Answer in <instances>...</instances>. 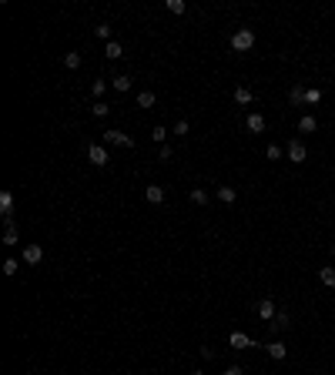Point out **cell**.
<instances>
[{
    "label": "cell",
    "instance_id": "obj_1",
    "mask_svg": "<svg viewBox=\"0 0 335 375\" xmlns=\"http://www.w3.org/2000/svg\"><path fill=\"white\" fill-rule=\"evenodd\" d=\"M251 47H255V30H251V27H238V30L231 34V51L245 54V51H251Z\"/></svg>",
    "mask_w": 335,
    "mask_h": 375
},
{
    "label": "cell",
    "instance_id": "obj_2",
    "mask_svg": "<svg viewBox=\"0 0 335 375\" xmlns=\"http://www.w3.org/2000/svg\"><path fill=\"white\" fill-rule=\"evenodd\" d=\"M87 161H91L94 168H104L111 158H108V148L104 144H87Z\"/></svg>",
    "mask_w": 335,
    "mask_h": 375
},
{
    "label": "cell",
    "instance_id": "obj_3",
    "mask_svg": "<svg viewBox=\"0 0 335 375\" xmlns=\"http://www.w3.org/2000/svg\"><path fill=\"white\" fill-rule=\"evenodd\" d=\"M285 154H288V161H292V164H302V161L308 158V148H305L302 141H288V148H285Z\"/></svg>",
    "mask_w": 335,
    "mask_h": 375
},
{
    "label": "cell",
    "instance_id": "obj_4",
    "mask_svg": "<svg viewBox=\"0 0 335 375\" xmlns=\"http://www.w3.org/2000/svg\"><path fill=\"white\" fill-rule=\"evenodd\" d=\"M104 144H121V148H134V137L131 134H124V131H104Z\"/></svg>",
    "mask_w": 335,
    "mask_h": 375
},
{
    "label": "cell",
    "instance_id": "obj_5",
    "mask_svg": "<svg viewBox=\"0 0 335 375\" xmlns=\"http://www.w3.org/2000/svg\"><path fill=\"white\" fill-rule=\"evenodd\" d=\"M0 214H3V221L10 225V214H14V191H0Z\"/></svg>",
    "mask_w": 335,
    "mask_h": 375
},
{
    "label": "cell",
    "instance_id": "obj_6",
    "mask_svg": "<svg viewBox=\"0 0 335 375\" xmlns=\"http://www.w3.org/2000/svg\"><path fill=\"white\" fill-rule=\"evenodd\" d=\"M265 352L275 358V362H281V358H288V345H285L281 338H275V342H268V345H265Z\"/></svg>",
    "mask_w": 335,
    "mask_h": 375
},
{
    "label": "cell",
    "instance_id": "obj_7",
    "mask_svg": "<svg viewBox=\"0 0 335 375\" xmlns=\"http://www.w3.org/2000/svg\"><path fill=\"white\" fill-rule=\"evenodd\" d=\"M228 345H231V348H258L245 332H231V335H228Z\"/></svg>",
    "mask_w": 335,
    "mask_h": 375
},
{
    "label": "cell",
    "instance_id": "obj_8",
    "mask_svg": "<svg viewBox=\"0 0 335 375\" xmlns=\"http://www.w3.org/2000/svg\"><path fill=\"white\" fill-rule=\"evenodd\" d=\"M255 312H258L261 321H272V319H275V301H272V298H261L258 305H255Z\"/></svg>",
    "mask_w": 335,
    "mask_h": 375
},
{
    "label": "cell",
    "instance_id": "obj_9",
    "mask_svg": "<svg viewBox=\"0 0 335 375\" xmlns=\"http://www.w3.org/2000/svg\"><path fill=\"white\" fill-rule=\"evenodd\" d=\"M245 128H248L251 134H261V131H265V117H261L258 111H251L248 117H245Z\"/></svg>",
    "mask_w": 335,
    "mask_h": 375
},
{
    "label": "cell",
    "instance_id": "obj_10",
    "mask_svg": "<svg viewBox=\"0 0 335 375\" xmlns=\"http://www.w3.org/2000/svg\"><path fill=\"white\" fill-rule=\"evenodd\" d=\"M40 258H44V248H40V244H27V248H24V262L27 265H37Z\"/></svg>",
    "mask_w": 335,
    "mask_h": 375
},
{
    "label": "cell",
    "instance_id": "obj_11",
    "mask_svg": "<svg viewBox=\"0 0 335 375\" xmlns=\"http://www.w3.org/2000/svg\"><path fill=\"white\" fill-rule=\"evenodd\" d=\"M144 198H148L151 205H161V201H165V188L161 185H148L144 188Z\"/></svg>",
    "mask_w": 335,
    "mask_h": 375
},
{
    "label": "cell",
    "instance_id": "obj_12",
    "mask_svg": "<svg viewBox=\"0 0 335 375\" xmlns=\"http://www.w3.org/2000/svg\"><path fill=\"white\" fill-rule=\"evenodd\" d=\"M131 84H134V80H131L128 74H117V77L111 80V87H114L117 94H128V91H131Z\"/></svg>",
    "mask_w": 335,
    "mask_h": 375
},
{
    "label": "cell",
    "instance_id": "obj_13",
    "mask_svg": "<svg viewBox=\"0 0 335 375\" xmlns=\"http://www.w3.org/2000/svg\"><path fill=\"white\" fill-rule=\"evenodd\" d=\"M251 97H255V94H251V87H245V84H238V87H235V104H251Z\"/></svg>",
    "mask_w": 335,
    "mask_h": 375
},
{
    "label": "cell",
    "instance_id": "obj_14",
    "mask_svg": "<svg viewBox=\"0 0 335 375\" xmlns=\"http://www.w3.org/2000/svg\"><path fill=\"white\" fill-rule=\"evenodd\" d=\"M292 321H288V312H275V319H272V332H285Z\"/></svg>",
    "mask_w": 335,
    "mask_h": 375
},
{
    "label": "cell",
    "instance_id": "obj_15",
    "mask_svg": "<svg viewBox=\"0 0 335 375\" xmlns=\"http://www.w3.org/2000/svg\"><path fill=\"white\" fill-rule=\"evenodd\" d=\"M318 128V121H315V114H305V117H302V121H298V131L302 134H312Z\"/></svg>",
    "mask_w": 335,
    "mask_h": 375
},
{
    "label": "cell",
    "instance_id": "obj_16",
    "mask_svg": "<svg viewBox=\"0 0 335 375\" xmlns=\"http://www.w3.org/2000/svg\"><path fill=\"white\" fill-rule=\"evenodd\" d=\"M104 54L111 57V60H117V57H124V47H121L117 40H108V44H104Z\"/></svg>",
    "mask_w": 335,
    "mask_h": 375
},
{
    "label": "cell",
    "instance_id": "obj_17",
    "mask_svg": "<svg viewBox=\"0 0 335 375\" xmlns=\"http://www.w3.org/2000/svg\"><path fill=\"white\" fill-rule=\"evenodd\" d=\"M218 198H222L224 205H235V198H238V191H235V188H228V185H222V188H218Z\"/></svg>",
    "mask_w": 335,
    "mask_h": 375
},
{
    "label": "cell",
    "instance_id": "obj_18",
    "mask_svg": "<svg viewBox=\"0 0 335 375\" xmlns=\"http://www.w3.org/2000/svg\"><path fill=\"white\" fill-rule=\"evenodd\" d=\"M318 281L329 285V288H335V268H318Z\"/></svg>",
    "mask_w": 335,
    "mask_h": 375
},
{
    "label": "cell",
    "instance_id": "obj_19",
    "mask_svg": "<svg viewBox=\"0 0 335 375\" xmlns=\"http://www.w3.org/2000/svg\"><path fill=\"white\" fill-rule=\"evenodd\" d=\"M138 107H154V91H141L138 94Z\"/></svg>",
    "mask_w": 335,
    "mask_h": 375
},
{
    "label": "cell",
    "instance_id": "obj_20",
    "mask_svg": "<svg viewBox=\"0 0 335 375\" xmlns=\"http://www.w3.org/2000/svg\"><path fill=\"white\" fill-rule=\"evenodd\" d=\"M288 97H292V104H305V87H302V84H295V87L288 91Z\"/></svg>",
    "mask_w": 335,
    "mask_h": 375
},
{
    "label": "cell",
    "instance_id": "obj_21",
    "mask_svg": "<svg viewBox=\"0 0 335 375\" xmlns=\"http://www.w3.org/2000/svg\"><path fill=\"white\" fill-rule=\"evenodd\" d=\"M94 37L97 40H111V24H97V27H94Z\"/></svg>",
    "mask_w": 335,
    "mask_h": 375
},
{
    "label": "cell",
    "instance_id": "obj_22",
    "mask_svg": "<svg viewBox=\"0 0 335 375\" xmlns=\"http://www.w3.org/2000/svg\"><path fill=\"white\" fill-rule=\"evenodd\" d=\"M191 201L195 205H208V191L205 188H191Z\"/></svg>",
    "mask_w": 335,
    "mask_h": 375
},
{
    "label": "cell",
    "instance_id": "obj_23",
    "mask_svg": "<svg viewBox=\"0 0 335 375\" xmlns=\"http://www.w3.org/2000/svg\"><path fill=\"white\" fill-rule=\"evenodd\" d=\"M3 244H7V248L17 244V228H14V225H7V231H3Z\"/></svg>",
    "mask_w": 335,
    "mask_h": 375
},
{
    "label": "cell",
    "instance_id": "obj_24",
    "mask_svg": "<svg viewBox=\"0 0 335 375\" xmlns=\"http://www.w3.org/2000/svg\"><path fill=\"white\" fill-rule=\"evenodd\" d=\"M168 10L181 17V14H185V10H188V3H185V0H168Z\"/></svg>",
    "mask_w": 335,
    "mask_h": 375
},
{
    "label": "cell",
    "instance_id": "obj_25",
    "mask_svg": "<svg viewBox=\"0 0 335 375\" xmlns=\"http://www.w3.org/2000/svg\"><path fill=\"white\" fill-rule=\"evenodd\" d=\"M265 158H268V161H279V158H285V151H281L279 144H268V151H265Z\"/></svg>",
    "mask_w": 335,
    "mask_h": 375
},
{
    "label": "cell",
    "instance_id": "obj_26",
    "mask_svg": "<svg viewBox=\"0 0 335 375\" xmlns=\"http://www.w3.org/2000/svg\"><path fill=\"white\" fill-rule=\"evenodd\" d=\"M91 114H94V117H108V114H111V107H108L104 101H97V104L91 107Z\"/></svg>",
    "mask_w": 335,
    "mask_h": 375
},
{
    "label": "cell",
    "instance_id": "obj_27",
    "mask_svg": "<svg viewBox=\"0 0 335 375\" xmlns=\"http://www.w3.org/2000/svg\"><path fill=\"white\" fill-rule=\"evenodd\" d=\"M64 67L77 71V67H81V54H64Z\"/></svg>",
    "mask_w": 335,
    "mask_h": 375
},
{
    "label": "cell",
    "instance_id": "obj_28",
    "mask_svg": "<svg viewBox=\"0 0 335 375\" xmlns=\"http://www.w3.org/2000/svg\"><path fill=\"white\" fill-rule=\"evenodd\" d=\"M318 101H322V91H318V87H308V91H305V104H318Z\"/></svg>",
    "mask_w": 335,
    "mask_h": 375
},
{
    "label": "cell",
    "instance_id": "obj_29",
    "mask_svg": "<svg viewBox=\"0 0 335 375\" xmlns=\"http://www.w3.org/2000/svg\"><path fill=\"white\" fill-rule=\"evenodd\" d=\"M91 91H94V97H104V91H108V80H94Z\"/></svg>",
    "mask_w": 335,
    "mask_h": 375
},
{
    "label": "cell",
    "instance_id": "obj_30",
    "mask_svg": "<svg viewBox=\"0 0 335 375\" xmlns=\"http://www.w3.org/2000/svg\"><path fill=\"white\" fill-rule=\"evenodd\" d=\"M17 258H7V262H3V275H17Z\"/></svg>",
    "mask_w": 335,
    "mask_h": 375
},
{
    "label": "cell",
    "instance_id": "obj_31",
    "mask_svg": "<svg viewBox=\"0 0 335 375\" xmlns=\"http://www.w3.org/2000/svg\"><path fill=\"white\" fill-rule=\"evenodd\" d=\"M188 131H191V124H188V121H178V124H174V134H178V137H185Z\"/></svg>",
    "mask_w": 335,
    "mask_h": 375
},
{
    "label": "cell",
    "instance_id": "obj_32",
    "mask_svg": "<svg viewBox=\"0 0 335 375\" xmlns=\"http://www.w3.org/2000/svg\"><path fill=\"white\" fill-rule=\"evenodd\" d=\"M151 137H154V141H158V144H165V137H168V131H165V128H154V131H151Z\"/></svg>",
    "mask_w": 335,
    "mask_h": 375
},
{
    "label": "cell",
    "instance_id": "obj_33",
    "mask_svg": "<svg viewBox=\"0 0 335 375\" xmlns=\"http://www.w3.org/2000/svg\"><path fill=\"white\" fill-rule=\"evenodd\" d=\"M171 154H174V151L168 148V144H161V151H158V158H161V161H168V158H171Z\"/></svg>",
    "mask_w": 335,
    "mask_h": 375
},
{
    "label": "cell",
    "instance_id": "obj_34",
    "mask_svg": "<svg viewBox=\"0 0 335 375\" xmlns=\"http://www.w3.org/2000/svg\"><path fill=\"white\" fill-rule=\"evenodd\" d=\"M224 375H245V372L238 369V365H228V369H224Z\"/></svg>",
    "mask_w": 335,
    "mask_h": 375
}]
</instances>
